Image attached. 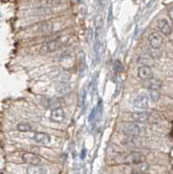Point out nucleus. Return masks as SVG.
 <instances>
[{"label": "nucleus", "instance_id": "nucleus-1", "mask_svg": "<svg viewBox=\"0 0 173 174\" xmlns=\"http://www.w3.org/2000/svg\"><path fill=\"white\" fill-rule=\"evenodd\" d=\"M146 157L144 154L139 152H132L128 154H124L118 156L116 159V162L118 164H138L144 162Z\"/></svg>", "mask_w": 173, "mask_h": 174}, {"label": "nucleus", "instance_id": "nucleus-2", "mask_svg": "<svg viewBox=\"0 0 173 174\" xmlns=\"http://www.w3.org/2000/svg\"><path fill=\"white\" fill-rule=\"evenodd\" d=\"M122 132L128 137H137L140 134V128L137 124L126 123L123 125Z\"/></svg>", "mask_w": 173, "mask_h": 174}, {"label": "nucleus", "instance_id": "nucleus-3", "mask_svg": "<svg viewBox=\"0 0 173 174\" xmlns=\"http://www.w3.org/2000/svg\"><path fill=\"white\" fill-rule=\"evenodd\" d=\"M148 40L152 49H159L163 44V37L160 35V33L154 31L149 35Z\"/></svg>", "mask_w": 173, "mask_h": 174}, {"label": "nucleus", "instance_id": "nucleus-4", "mask_svg": "<svg viewBox=\"0 0 173 174\" xmlns=\"http://www.w3.org/2000/svg\"><path fill=\"white\" fill-rule=\"evenodd\" d=\"M22 159L25 163L30 164L31 165H36V164H39L42 163V159L39 156L36 155L31 152H26L22 155Z\"/></svg>", "mask_w": 173, "mask_h": 174}, {"label": "nucleus", "instance_id": "nucleus-5", "mask_svg": "<svg viewBox=\"0 0 173 174\" xmlns=\"http://www.w3.org/2000/svg\"><path fill=\"white\" fill-rule=\"evenodd\" d=\"M32 139L34 140V142L38 144H42V145H46L51 142L50 135L45 132H36L33 135Z\"/></svg>", "mask_w": 173, "mask_h": 174}, {"label": "nucleus", "instance_id": "nucleus-6", "mask_svg": "<svg viewBox=\"0 0 173 174\" xmlns=\"http://www.w3.org/2000/svg\"><path fill=\"white\" fill-rule=\"evenodd\" d=\"M61 47V43L57 40H51L45 43L42 45L41 51L43 52H52L58 50Z\"/></svg>", "mask_w": 173, "mask_h": 174}, {"label": "nucleus", "instance_id": "nucleus-7", "mask_svg": "<svg viewBox=\"0 0 173 174\" xmlns=\"http://www.w3.org/2000/svg\"><path fill=\"white\" fill-rule=\"evenodd\" d=\"M138 77L142 79H152L153 72L152 69L149 65H143L138 68Z\"/></svg>", "mask_w": 173, "mask_h": 174}, {"label": "nucleus", "instance_id": "nucleus-8", "mask_svg": "<svg viewBox=\"0 0 173 174\" xmlns=\"http://www.w3.org/2000/svg\"><path fill=\"white\" fill-rule=\"evenodd\" d=\"M65 118V114L62 107H57L52 110L51 114V118L52 121L60 123L62 121H64Z\"/></svg>", "mask_w": 173, "mask_h": 174}, {"label": "nucleus", "instance_id": "nucleus-9", "mask_svg": "<svg viewBox=\"0 0 173 174\" xmlns=\"http://www.w3.org/2000/svg\"><path fill=\"white\" fill-rule=\"evenodd\" d=\"M158 27L159 29V31L163 33V35L168 36L171 33V27L170 26L169 22L166 19H160L158 22Z\"/></svg>", "mask_w": 173, "mask_h": 174}, {"label": "nucleus", "instance_id": "nucleus-10", "mask_svg": "<svg viewBox=\"0 0 173 174\" xmlns=\"http://www.w3.org/2000/svg\"><path fill=\"white\" fill-rule=\"evenodd\" d=\"M132 118L136 122H140V123L148 122L149 118H150V113H145V112L133 113L132 114Z\"/></svg>", "mask_w": 173, "mask_h": 174}, {"label": "nucleus", "instance_id": "nucleus-11", "mask_svg": "<svg viewBox=\"0 0 173 174\" xmlns=\"http://www.w3.org/2000/svg\"><path fill=\"white\" fill-rule=\"evenodd\" d=\"M62 4V0H40L38 1V5L41 8H52L57 7Z\"/></svg>", "mask_w": 173, "mask_h": 174}, {"label": "nucleus", "instance_id": "nucleus-12", "mask_svg": "<svg viewBox=\"0 0 173 174\" xmlns=\"http://www.w3.org/2000/svg\"><path fill=\"white\" fill-rule=\"evenodd\" d=\"M149 99L146 96H139L137 98H135L133 105L134 106L139 109H146L148 107Z\"/></svg>", "mask_w": 173, "mask_h": 174}, {"label": "nucleus", "instance_id": "nucleus-13", "mask_svg": "<svg viewBox=\"0 0 173 174\" xmlns=\"http://www.w3.org/2000/svg\"><path fill=\"white\" fill-rule=\"evenodd\" d=\"M27 174H46L47 171L45 168L40 166L39 164H36V165H30L27 170Z\"/></svg>", "mask_w": 173, "mask_h": 174}, {"label": "nucleus", "instance_id": "nucleus-14", "mask_svg": "<svg viewBox=\"0 0 173 174\" xmlns=\"http://www.w3.org/2000/svg\"><path fill=\"white\" fill-rule=\"evenodd\" d=\"M56 91L60 95H65L71 92V86L65 82H60L56 86Z\"/></svg>", "mask_w": 173, "mask_h": 174}, {"label": "nucleus", "instance_id": "nucleus-15", "mask_svg": "<svg viewBox=\"0 0 173 174\" xmlns=\"http://www.w3.org/2000/svg\"><path fill=\"white\" fill-rule=\"evenodd\" d=\"M17 128L19 132H28L34 131L33 126L29 124H19V125H18Z\"/></svg>", "mask_w": 173, "mask_h": 174}, {"label": "nucleus", "instance_id": "nucleus-16", "mask_svg": "<svg viewBox=\"0 0 173 174\" xmlns=\"http://www.w3.org/2000/svg\"><path fill=\"white\" fill-rule=\"evenodd\" d=\"M39 28L42 31H52V28H53V26H52V23L51 21H45L43 23H41L40 26H39Z\"/></svg>", "mask_w": 173, "mask_h": 174}, {"label": "nucleus", "instance_id": "nucleus-17", "mask_svg": "<svg viewBox=\"0 0 173 174\" xmlns=\"http://www.w3.org/2000/svg\"><path fill=\"white\" fill-rule=\"evenodd\" d=\"M51 13H52V10L48 8H40L33 11L34 15H49Z\"/></svg>", "mask_w": 173, "mask_h": 174}, {"label": "nucleus", "instance_id": "nucleus-18", "mask_svg": "<svg viewBox=\"0 0 173 174\" xmlns=\"http://www.w3.org/2000/svg\"><path fill=\"white\" fill-rule=\"evenodd\" d=\"M160 120V117L158 113L152 112V113H150V118H149V122L151 123H158Z\"/></svg>", "mask_w": 173, "mask_h": 174}, {"label": "nucleus", "instance_id": "nucleus-19", "mask_svg": "<svg viewBox=\"0 0 173 174\" xmlns=\"http://www.w3.org/2000/svg\"><path fill=\"white\" fill-rule=\"evenodd\" d=\"M150 97H151V99L152 101L156 102V101H158V99H159L160 94H159L158 90H151V92H150Z\"/></svg>", "mask_w": 173, "mask_h": 174}, {"label": "nucleus", "instance_id": "nucleus-20", "mask_svg": "<svg viewBox=\"0 0 173 174\" xmlns=\"http://www.w3.org/2000/svg\"><path fill=\"white\" fill-rule=\"evenodd\" d=\"M114 69H115L116 72H122L124 70V67L121 62L119 61V60H117V61L115 62V64H114Z\"/></svg>", "mask_w": 173, "mask_h": 174}, {"label": "nucleus", "instance_id": "nucleus-21", "mask_svg": "<svg viewBox=\"0 0 173 174\" xmlns=\"http://www.w3.org/2000/svg\"><path fill=\"white\" fill-rule=\"evenodd\" d=\"M149 169V165L145 162H143L140 164H138V172H144Z\"/></svg>", "mask_w": 173, "mask_h": 174}, {"label": "nucleus", "instance_id": "nucleus-22", "mask_svg": "<svg viewBox=\"0 0 173 174\" xmlns=\"http://www.w3.org/2000/svg\"><path fill=\"white\" fill-rule=\"evenodd\" d=\"M69 78H70V74L68 72H65L61 74V82L66 83V81L69 80Z\"/></svg>", "mask_w": 173, "mask_h": 174}, {"label": "nucleus", "instance_id": "nucleus-23", "mask_svg": "<svg viewBox=\"0 0 173 174\" xmlns=\"http://www.w3.org/2000/svg\"><path fill=\"white\" fill-rule=\"evenodd\" d=\"M112 21V7H110L109 9V13H108V24H111Z\"/></svg>", "mask_w": 173, "mask_h": 174}, {"label": "nucleus", "instance_id": "nucleus-24", "mask_svg": "<svg viewBox=\"0 0 173 174\" xmlns=\"http://www.w3.org/2000/svg\"><path fill=\"white\" fill-rule=\"evenodd\" d=\"M169 16H170L171 19L173 21V6L169 9Z\"/></svg>", "mask_w": 173, "mask_h": 174}, {"label": "nucleus", "instance_id": "nucleus-25", "mask_svg": "<svg viewBox=\"0 0 173 174\" xmlns=\"http://www.w3.org/2000/svg\"><path fill=\"white\" fill-rule=\"evenodd\" d=\"M85 154H86V150H85V149H84V150L82 151L81 155H80V158H81L82 159H85Z\"/></svg>", "mask_w": 173, "mask_h": 174}]
</instances>
